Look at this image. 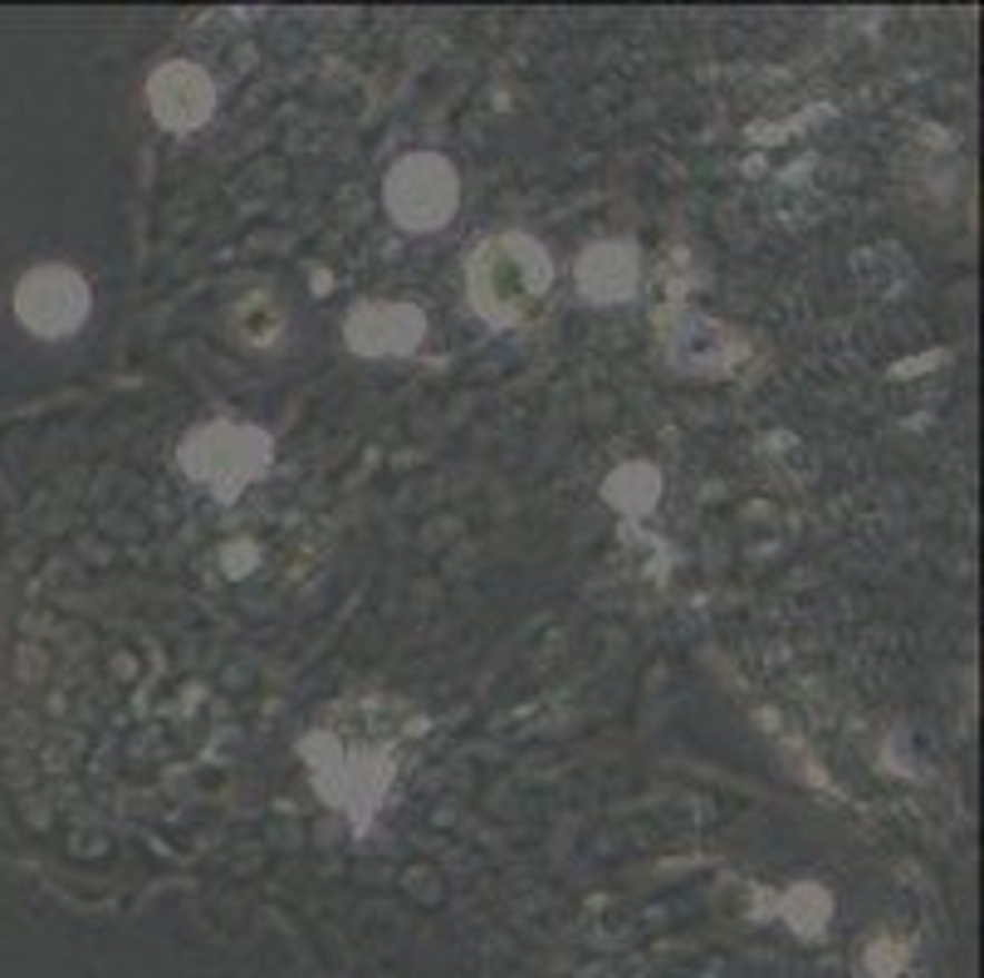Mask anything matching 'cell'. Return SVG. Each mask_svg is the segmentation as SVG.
Masks as SVG:
<instances>
[{
	"instance_id": "obj_1",
	"label": "cell",
	"mask_w": 984,
	"mask_h": 978,
	"mask_svg": "<svg viewBox=\"0 0 984 978\" xmlns=\"http://www.w3.org/2000/svg\"><path fill=\"white\" fill-rule=\"evenodd\" d=\"M304 753L314 763V783L334 808H373L392 778V753H397V729L363 724L358 710L348 720L324 724L314 739H304Z\"/></svg>"
},
{
	"instance_id": "obj_2",
	"label": "cell",
	"mask_w": 984,
	"mask_h": 978,
	"mask_svg": "<svg viewBox=\"0 0 984 978\" xmlns=\"http://www.w3.org/2000/svg\"><path fill=\"white\" fill-rule=\"evenodd\" d=\"M471 304L485 324H524L539 304H544L549 284H553V265L544 255V245L529 240V235H495L481 250L471 255Z\"/></svg>"
},
{
	"instance_id": "obj_3",
	"label": "cell",
	"mask_w": 984,
	"mask_h": 978,
	"mask_svg": "<svg viewBox=\"0 0 984 978\" xmlns=\"http://www.w3.org/2000/svg\"><path fill=\"white\" fill-rule=\"evenodd\" d=\"M456 201H461L456 167L436 152L402 157L387 177V210L407 230H441L456 216Z\"/></svg>"
},
{
	"instance_id": "obj_4",
	"label": "cell",
	"mask_w": 984,
	"mask_h": 978,
	"mask_svg": "<svg viewBox=\"0 0 984 978\" xmlns=\"http://www.w3.org/2000/svg\"><path fill=\"white\" fill-rule=\"evenodd\" d=\"M181 461L196 480H206L211 490L230 494L240 485H250L255 475L269 465V436L255 426H240V421H211L187 441Z\"/></svg>"
},
{
	"instance_id": "obj_5",
	"label": "cell",
	"mask_w": 984,
	"mask_h": 978,
	"mask_svg": "<svg viewBox=\"0 0 984 978\" xmlns=\"http://www.w3.org/2000/svg\"><path fill=\"white\" fill-rule=\"evenodd\" d=\"M16 308H20L24 328L45 333V338H59V333L79 328L83 314H89V284L65 265H40L20 279Z\"/></svg>"
},
{
	"instance_id": "obj_6",
	"label": "cell",
	"mask_w": 984,
	"mask_h": 978,
	"mask_svg": "<svg viewBox=\"0 0 984 978\" xmlns=\"http://www.w3.org/2000/svg\"><path fill=\"white\" fill-rule=\"evenodd\" d=\"M211 103H216L211 79H206L196 65H187V59L163 65L152 73V83H147V108H152V118L163 122V128L187 132V128H196V122H206Z\"/></svg>"
},
{
	"instance_id": "obj_7",
	"label": "cell",
	"mask_w": 984,
	"mask_h": 978,
	"mask_svg": "<svg viewBox=\"0 0 984 978\" xmlns=\"http://www.w3.org/2000/svg\"><path fill=\"white\" fill-rule=\"evenodd\" d=\"M422 328H426V318L416 314L412 304H363L358 314L348 318V343L358 353H373V357H383V353H407V348H416V338H422Z\"/></svg>"
},
{
	"instance_id": "obj_8",
	"label": "cell",
	"mask_w": 984,
	"mask_h": 978,
	"mask_svg": "<svg viewBox=\"0 0 984 978\" xmlns=\"http://www.w3.org/2000/svg\"><path fill=\"white\" fill-rule=\"evenodd\" d=\"M578 289L593 304H612L627 299L637 289V255L627 245H593L583 259H578Z\"/></svg>"
},
{
	"instance_id": "obj_9",
	"label": "cell",
	"mask_w": 984,
	"mask_h": 978,
	"mask_svg": "<svg viewBox=\"0 0 984 978\" xmlns=\"http://www.w3.org/2000/svg\"><path fill=\"white\" fill-rule=\"evenodd\" d=\"M236 328H240L250 343H269V338H275V328H279L275 304H269L265 294H255V299H245V304L236 308Z\"/></svg>"
}]
</instances>
